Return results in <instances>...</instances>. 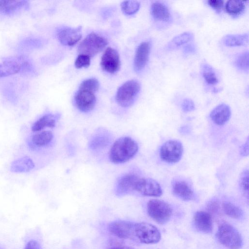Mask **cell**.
<instances>
[{
  "label": "cell",
  "mask_w": 249,
  "mask_h": 249,
  "mask_svg": "<svg viewBox=\"0 0 249 249\" xmlns=\"http://www.w3.org/2000/svg\"><path fill=\"white\" fill-rule=\"evenodd\" d=\"M216 237L222 245L230 249H239L242 244L240 233L228 223H223L219 227Z\"/></svg>",
  "instance_id": "8992f818"
},
{
  "label": "cell",
  "mask_w": 249,
  "mask_h": 249,
  "mask_svg": "<svg viewBox=\"0 0 249 249\" xmlns=\"http://www.w3.org/2000/svg\"><path fill=\"white\" fill-rule=\"evenodd\" d=\"M99 87L98 81L95 78H89L83 81L79 88L88 89L96 92Z\"/></svg>",
  "instance_id": "1f68e13d"
},
{
  "label": "cell",
  "mask_w": 249,
  "mask_h": 249,
  "mask_svg": "<svg viewBox=\"0 0 249 249\" xmlns=\"http://www.w3.org/2000/svg\"><path fill=\"white\" fill-rule=\"evenodd\" d=\"M207 209L210 214H217L219 212L220 205L216 201H211L207 205Z\"/></svg>",
  "instance_id": "8d00e7d4"
},
{
  "label": "cell",
  "mask_w": 249,
  "mask_h": 249,
  "mask_svg": "<svg viewBox=\"0 0 249 249\" xmlns=\"http://www.w3.org/2000/svg\"><path fill=\"white\" fill-rule=\"evenodd\" d=\"M210 116L214 123L218 125H223L230 119L231 108L225 104H220L212 110Z\"/></svg>",
  "instance_id": "44dd1931"
},
{
  "label": "cell",
  "mask_w": 249,
  "mask_h": 249,
  "mask_svg": "<svg viewBox=\"0 0 249 249\" xmlns=\"http://www.w3.org/2000/svg\"><path fill=\"white\" fill-rule=\"evenodd\" d=\"M95 135L91 141L90 146L93 149L104 148L109 142V138L108 134L105 131L100 132Z\"/></svg>",
  "instance_id": "484cf974"
},
{
  "label": "cell",
  "mask_w": 249,
  "mask_h": 249,
  "mask_svg": "<svg viewBox=\"0 0 249 249\" xmlns=\"http://www.w3.org/2000/svg\"><path fill=\"white\" fill-rule=\"evenodd\" d=\"M224 44L227 46H240L247 44L249 42L248 33L236 35H227L222 39Z\"/></svg>",
  "instance_id": "cb8c5ba5"
},
{
  "label": "cell",
  "mask_w": 249,
  "mask_h": 249,
  "mask_svg": "<svg viewBox=\"0 0 249 249\" xmlns=\"http://www.w3.org/2000/svg\"><path fill=\"white\" fill-rule=\"evenodd\" d=\"M60 42L65 46H72L77 43L82 37V27H66L60 29L57 34Z\"/></svg>",
  "instance_id": "9a60e30c"
},
{
  "label": "cell",
  "mask_w": 249,
  "mask_h": 249,
  "mask_svg": "<svg viewBox=\"0 0 249 249\" xmlns=\"http://www.w3.org/2000/svg\"><path fill=\"white\" fill-rule=\"evenodd\" d=\"M107 43L106 38L91 33L80 43L78 52L79 54L86 55L90 57L102 51Z\"/></svg>",
  "instance_id": "52a82bcc"
},
{
  "label": "cell",
  "mask_w": 249,
  "mask_h": 249,
  "mask_svg": "<svg viewBox=\"0 0 249 249\" xmlns=\"http://www.w3.org/2000/svg\"><path fill=\"white\" fill-rule=\"evenodd\" d=\"M27 0H0V13L12 16L29 7Z\"/></svg>",
  "instance_id": "ffe728a7"
},
{
  "label": "cell",
  "mask_w": 249,
  "mask_h": 249,
  "mask_svg": "<svg viewBox=\"0 0 249 249\" xmlns=\"http://www.w3.org/2000/svg\"><path fill=\"white\" fill-rule=\"evenodd\" d=\"M207 2L211 7L217 10L222 8L224 3V1L221 0H209Z\"/></svg>",
  "instance_id": "74e56055"
},
{
  "label": "cell",
  "mask_w": 249,
  "mask_h": 249,
  "mask_svg": "<svg viewBox=\"0 0 249 249\" xmlns=\"http://www.w3.org/2000/svg\"><path fill=\"white\" fill-rule=\"evenodd\" d=\"M94 91L79 88L75 94L74 101L77 108L83 112H88L95 107L96 98Z\"/></svg>",
  "instance_id": "30bf717a"
},
{
  "label": "cell",
  "mask_w": 249,
  "mask_h": 249,
  "mask_svg": "<svg viewBox=\"0 0 249 249\" xmlns=\"http://www.w3.org/2000/svg\"><path fill=\"white\" fill-rule=\"evenodd\" d=\"M201 71L204 78L208 84L214 85L218 83L216 74L211 66L207 64H203Z\"/></svg>",
  "instance_id": "f1b7e54d"
},
{
  "label": "cell",
  "mask_w": 249,
  "mask_h": 249,
  "mask_svg": "<svg viewBox=\"0 0 249 249\" xmlns=\"http://www.w3.org/2000/svg\"><path fill=\"white\" fill-rule=\"evenodd\" d=\"M90 59L87 55L79 54L75 61V66L78 69L87 68L90 65Z\"/></svg>",
  "instance_id": "d6a6232c"
},
{
  "label": "cell",
  "mask_w": 249,
  "mask_h": 249,
  "mask_svg": "<svg viewBox=\"0 0 249 249\" xmlns=\"http://www.w3.org/2000/svg\"><path fill=\"white\" fill-rule=\"evenodd\" d=\"M235 64L239 70L244 71L249 70V52L246 51L240 54L235 59Z\"/></svg>",
  "instance_id": "4dcf8cb0"
},
{
  "label": "cell",
  "mask_w": 249,
  "mask_h": 249,
  "mask_svg": "<svg viewBox=\"0 0 249 249\" xmlns=\"http://www.w3.org/2000/svg\"><path fill=\"white\" fill-rule=\"evenodd\" d=\"M101 66L103 71L110 73L118 71L121 66L120 56L117 51L111 48H108L101 57Z\"/></svg>",
  "instance_id": "4fadbf2b"
},
{
  "label": "cell",
  "mask_w": 249,
  "mask_h": 249,
  "mask_svg": "<svg viewBox=\"0 0 249 249\" xmlns=\"http://www.w3.org/2000/svg\"><path fill=\"white\" fill-rule=\"evenodd\" d=\"M24 249H41V247L36 241L32 240L27 243Z\"/></svg>",
  "instance_id": "f35d334b"
},
{
  "label": "cell",
  "mask_w": 249,
  "mask_h": 249,
  "mask_svg": "<svg viewBox=\"0 0 249 249\" xmlns=\"http://www.w3.org/2000/svg\"><path fill=\"white\" fill-rule=\"evenodd\" d=\"M222 208L225 213L231 218L238 219L242 216V210L231 202H224L222 204Z\"/></svg>",
  "instance_id": "83f0119b"
},
{
  "label": "cell",
  "mask_w": 249,
  "mask_h": 249,
  "mask_svg": "<svg viewBox=\"0 0 249 249\" xmlns=\"http://www.w3.org/2000/svg\"><path fill=\"white\" fill-rule=\"evenodd\" d=\"M135 192L144 196L154 197L160 196L162 193L161 186L157 181L150 178L141 177L136 183Z\"/></svg>",
  "instance_id": "8fae6325"
},
{
  "label": "cell",
  "mask_w": 249,
  "mask_h": 249,
  "mask_svg": "<svg viewBox=\"0 0 249 249\" xmlns=\"http://www.w3.org/2000/svg\"><path fill=\"white\" fill-rule=\"evenodd\" d=\"M140 177L132 173L120 177L115 184V192L118 196H123L135 192L136 183Z\"/></svg>",
  "instance_id": "5bb4252c"
},
{
  "label": "cell",
  "mask_w": 249,
  "mask_h": 249,
  "mask_svg": "<svg viewBox=\"0 0 249 249\" xmlns=\"http://www.w3.org/2000/svg\"><path fill=\"white\" fill-rule=\"evenodd\" d=\"M245 8L244 1L241 0H231L226 4L227 12L233 16H237L243 12Z\"/></svg>",
  "instance_id": "4316f807"
},
{
  "label": "cell",
  "mask_w": 249,
  "mask_h": 249,
  "mask_svg": "<svg viewBox=\"0 0 249 249\" xmlns=\"http://www.w3.org/2000/svg\"><path fill=\"white\" fill-rule=\"evenodd\" d=\"M147 211L149 216L160 225L168 222L173 213L172 209L169 204L157 199H151L148 202Z\"/></svg>",
  "instance_id": "5b68a950"
},
{
  "label": "cell",
  "mask_w": 249,
  "mask_h": 249,
  "mask_svg": "<svg viewBox=\"0 0 249 249\" xmlns=\"http://www.w3.org/2000/svg\"><path fill=\"white\" fill-rule=\"evenodd\" d=\"M193 222L195 228L199 231L210 233L213 231L212 215L205 211H198L194 215Z\"/></svg>",
  "instance_id": "ac0fdd59"
},
{
  "label": "cell",
  "mask_w": 249,
  "mask_h": 249,
  "mask_svg": "<svg viewBox=\"0 0 249 249\" xmlns=\"http://www.w3.org/2000/svg\"><path fill=\"white\" fill-rule=\"evenodd\" d=\"M36 162L30 156L23 154L11 163L10 170L13 173H26L35 169Z\"/></svg>",
  "instance_id": "2e32d148"
},
{
  "label": "cell",
  "mask_w": 249,
  "mask_h": 249,
  "mask_svg": "<svg viewBox=\"0 0 249 249\" xmlns=\"http://www.w3.org/2000/svg\"><path fill=\"white\" fill-rule=\"evenodd\" d=\"M151 11L153 18L157 20L166 22L171 18L168 8L161 2H153L151 5Z\"/></svg>",
  "instance_id": "603a6c76"
},
{
  "label": "cell",
  "mask_w": 249,
  "mask_h": 249,
  "mask_svg": "<svg viewBox=\"0 0 249 249\" xmlns=\"http://www.w3.org/2000/svg\"><path fill=\"white\" fill-rule=\"evenodd\" d=\"M32 69L30 62L24 56H15L4 59L0 62V77H4Z\"/></svg>",
  "instance_id": "277c9868"
},
{
  "label": "cell",
  "mask_w": 249,
  "mask_h": 249,
  "mask_svg": "<svg viewBox=\"0 0 249 249\" xmlns=\"http://www.w3.org/2000/svg\"><path fill=\"white\" fill-rule=\"evenodd\" d=\"M53 137V132L49 130L45 129L37 132L30 131L24 139V145L28 152L25 155L33 158L35 155L39 154L51 144Z\"/></svg>",
  "instance_id": "7a4b0ae2"
},
{
  "label": "cell",
  "mask_w": 249,
  "mask_h": 249,
  "mask_svg": "<svg viewBox=\"0 0 249 249\" xmlns=\"http://www.w3.org/2000/svg\"><path fill=\"white\" fill-rule=\"evenodd\" d=\"M183 152L182 143L177 140H169L161 146L160 155L162 160L176 163L180 160Z\"/></svg>",
  "instance_id": "9c48e42d"
},
{
  "label": "cell",
  "mask_w": 249,
  "mask_h": 249,
  "mask_svg": "<svg viewBox=\"0 0 249 249\" xmlns=\"http://www.w3.org/2000/svg\"><path fill=\"white\" fill-rule=\"evenodd\" d=\"M182 110L185 112H188L194 110L195 106L194 102L190 99H185L181 104Z\"/></svg>",
  "instance_id": "d590c367"
},
{
  "label": "cell",
  "mask_w": 249,
  "mask_h": 249,
  "mask_svg": "<svg viewBox=\"0 0 249 249\" xmlns=\"http://www.w3.org/2000/svg\"><path fill=\"white\" fill-rule=\"evenodd\" d=\"M139 149L137 142L129 137H122L111 145L108 152L110 161L114 164L127 162L137 154Z\"/></svg>",
  "instance_id": "6da1fadb"
},
{
  "label": "cell",
  "mask_w": 249,
  "mask_h": 249,
  "mask_svg": "<svg viewBox=\"0 0 249 249\" xmlns=\"http://www.w3.org/2000/svg\"><path fill=\"white\" fill-rule=\"evenodd\" d=\"M161 234L158 229L146 222L134 223L133 241L145 244H153L160 242Z\"/></svg>",
  "instance_id": "3957f363"
},
{
  "label": "cell",
  "mask_w": 249,
  "mask_h": 249,
  "mask_svg": "<svg viewBox=\"0 0 249 249\" xmlns=\"http://www.w3.org/2000/svg\"><path fill=\"white\" fill-rule=\"evenodd\" d=\"M58 118L59 115L57 114L50 113L44 114L32 123L30 131L37 132L47 128H53L55 126Z\"/></svg>",
  "instance_id": "e0dca14e"
},
{
  "label": "cell",
  "mask_w": 249,
  "mask_h": 249,
  "mask_svg": "<svg viewBox=\"0 0 249 249\" xmlns=\"http://www.w3.org/2000/svg\"><path fill=\"white\" fill-rule=\"evenodd\" d=\"M122 11L126 15H131L136 13L139 9L140 3L138 1H124L121 3Z\"/></svg>",
  "instance_id": "f546056e"
},
{
  "label": "cell",
  "mask_w": 249,
  "mask_h": 249,
  "mask_svg": "<svg viewBox=\"0 0 249 249\" xmlns=\"http://www.w3.org/2000/svg\"><path fill=\"white\" fill-rule=\"evenodd\" d=\"M193 38L194 35L191 32H184L175 36L168 43L166 47L169 50L175 49L189 42Z\"/></svg>",
  "instance_id": "d4e9b609"
},
{
  "label": "cell",
  "mask_w": 249,
  "mask_h": 249,
  "mask_svg": "<svg viewBox=\"0 0 249 249\" xmlns=\"http://www.w3.org/2000/svg\"><path fill=\"white\" fill-rule=\"evenodd\" d=\"M134 222L117 220L109 223L108 228L109 232L113 235L123 239L133 240V228Z\"/></svg>",
  "instance_id": "7c38bea8"
},
{
  "label": "cell",
  "mask_w": 249,
  "mask_h": 249,
  "mask_svg": "<svg viewBox=\"0 0 249 249\" xmlns=\"http://www.w3.org/2000/svg\"><path fill=\"white\" fill-rule=\"evenodd\" d=\"M241 154L244 156H247L249 154V140H247V141L246 143H244L241 147V149L240 150Z\"/></svg>",
  "instance_id": "ab89813d"
},
{
  "label": "cell",
  "mask_w": 249,
  "mask_h": 249,
  "mask_svg": "<svg viewBox=\"0 0 249 249\" xmlns=\"http://www.w3.org/2000/svg\"><path fill=\"white\" fill-rule=\"evenodd\" d=\"M140 90V85L137 81L129 80L123 84L118 89L116 100L123 107L131 106Z\"/></svg>",
  "instance_id": "ba28073f"
},
{
  "label": "cell",
  "mask_w": 249,
  "mask_h": 249,
  "mask_svg": "<svg viewBox=\"0 0 249 249\" xmlns=\"http://www.w3.org/2000/svg\"><path fill=\"white\" fill-rule=\"evenodd\" d=\"M108 249H134L131 247L128 246H118L110 248Z\"/></svg>",
  "instance_id": "60d3db41"
},
{
  "label": "cell",
  "mask_w": 249,
  "mask_h": 249,
  "mask_svg": "<svg viewBox=\"0 0 249 249\" xmlns=\"http://www.w3.org/2000/svg\"><path fill=\"white\" fill-rule=\"evenodd\" d=\"M239 184L242 190L248 193L249 190V172L248 170L242 173L240 178Z\"/></svg>",
  "instance_id": "836d02e7"
},
{
  "label": "cell",
  "mask_w": 249,
  "mask_h": 249,
  "mask_svg": "<svg viewBox=\"0 0 249 249\" xmlns=\"http://www.w3.org/2000/svg\"><path fill=\"white\" fill-rule=\"evenodd\" d=\"M40 44L39 40L36 38H30L24 39L21 42V46L27 49H32L38 47Z\"/></svg>",
  "instance_id": "e575fe53"
},
{
  "label": "cell",
  "mask_w": 249,
  "mask_h": 249,
  "mask_svg": "<svg viewBox=\"0 0 249 249\" xmlns=\"http://www.w3.org/2000/svg\"><path fill=\"white\" fill-rule=\"evenodd\" d=\"M150 51V43L149 42H143L138 46L134 57V66L135 71L139 72L146 65L148 60Z\"/></svg>",
  "instance_id": "d6986e66"
},
{
  "label": "cell",
  "mask_w": 249,
  "mask_h": 249,
  "mask_svg": "<svg viewBox=\"0 0 249 249\" xmlns=\"http://www.w3.org/2000/svg\"><path fill=\"white\" fill-rule=\"evenodd\" d=\"M173 192L176 196L185 201L191 200L194 196L190 186L184 180L175 182L173 185Z\"/></svg>",
  "instance_id": "7402d4cb"
}]
</instances>
